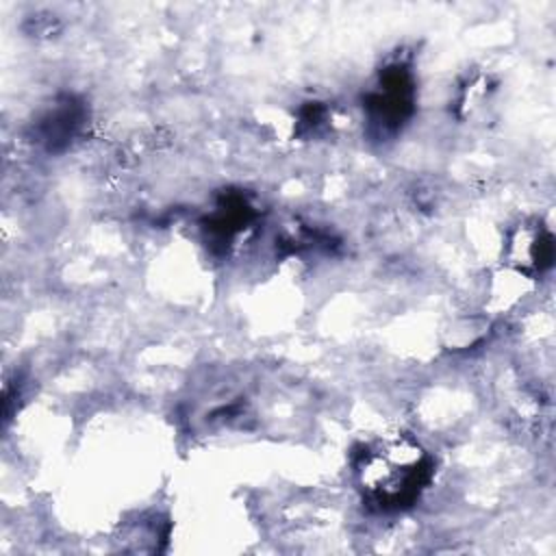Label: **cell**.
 I'll return each instance as SVG.
<instances>
[{
	"label": "cell",
	"mask_w": 556,
	"mask_h": 556,
	"mask_svg": "<svg viewBox=\"0 0 556 556\" xmlns=\"http://www.w3.org/2000/svg\"><path fill=\"white\" fill-rule=\"evenodd\" d=\"M361 484L380 506H404L428 480V460L419 445L397 439L371 450L361 465Z\"/></svg>",
	"instance_id": "6da1fadb"
}]
</instances>
